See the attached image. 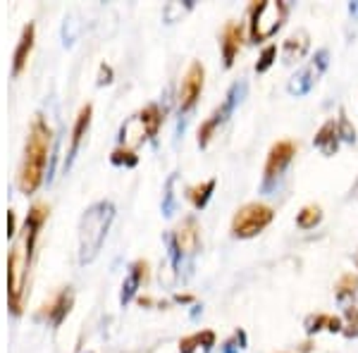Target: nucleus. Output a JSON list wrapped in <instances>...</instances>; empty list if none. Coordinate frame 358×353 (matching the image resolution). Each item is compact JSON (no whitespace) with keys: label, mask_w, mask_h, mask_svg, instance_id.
Masks as SVG:
<instances>
[{"label":"nucleus","mask_w":358,"mask_h":353,"mask_svg":"<svg viewBox=\"0 0 358 353\" xmlns=\"http://www.w3.org/2000/svg\"><path fill=\"white\" fill-rule=\"evenodd\" d=\"M45 217H48V208L43 203H36L29 210L24 229H22L20 239L15 241L13 251L8 256V298H10V308L15 312H20V301L22 294H24L29 265H31L34 241H36V234L41 229V224L45 222Z\"/></svg>","instance_id":"1"},{"label":"nucleus","mask_w":358,"mask_h":353,"mask_svg":"<svg viewBox=\"0 0 358 353\" xmlns=\"http://www.w3.org/2000/svg\"><path fill=\"white\" fill-rule=\"evenodd\" d=\"M48 153H50V127L45 124L43 117H36L31 129H29L20 175H17V187H20L22 194L29 196L41 187L45 165H48Z\"/></svg>","instance_id":"2"},{"label":"nucleus","mask_w":358,"mask_h":353,"mask_svg":"<svg viewBox=\"0 0 358 353\" xmlns=\"http://www.w3.org/2000/svg\"><path fill=\"white\" fill-rule=\"evenodd\" d=\"M113 217L115 208L110 201H98L84 212L82 224H79V260L82 263H91L98 256L113 224Z\"/></svg>","instance_id":"3"},{"label":"nucleus","mask_w":358,"mask_h":353,"mask_svg":"<svg viewBox=\"0 0 358 353\" xmlns=\"http://www.w3.org/2000/svg\"><path fill=\"white\" fill-rule=\"evenodd\" d=\"M248 36L251 41L261 43L273 38L287 20V5L282 0H263L251 5L248 10Z\"/></svg>","instance_id":"4"},{"label":"nucleus","mask_w":358,"mask_h":353,"mask_svg":"<svg viewBox=\"0 0 358 353\" xmlns=\"http://www.w3.org/2000/svg\"><path fill=\"white\" fill-rule=\"evenodd\" d=\"M275 217V210L265 203H246L244 208L236 210V215L232 217V234L236 239H253L258 236L263 229L270 227Z\"/></svg>","instance_id":"5"},{"label":"nucleus","mask_w":358,"mask_h":353,"mask_svg":"<svg viewBox=\"0 0 358 353\" xmlns=\"http://www.w3.org/2000/svg\"><path fill=\"white\" fill-rule=\"evenodd\" d=\"M160 122H163V113H160L158 106H146L138 115L129 120L124 127H122V143L124 148H134L136 143L146 141L158 134L160 129Z\"/></svg>","instance_id":"6"},{"label":"nucleus","mask_w":358,"mask_h":353,"mask_svg":"<svg viewBox=\"0 0 358 353\" xmlns=\"http://www.w3.org/2000/svg\"><path fill=\"white\" fill-rule=\"evenodd\" d=\"M241 94H244V84H234L232 89L227 91L224 101L210 113V117H208L206 122L199 127V146L201 148H206L208 143H210V138L215 136V131L220 129L224 122H227V117L232 115V110H234L236 103H239Z\"/></svg>","instance_id":"7"},{"label":"nucleus","mask_w":358,"mask_h":353,"mask_svg":"<svg viewBox=\"0 0 358 353\" xmlns=\"http://www.w3.org/2000/svg\"><path fill=\"white\" fill-rule=\"evenodd\" d=\"M327 62H330V53H327L325 48L317 50L313 60H310L308 65L301 69V72H296L289 79V84H287V91H289L292 96H306L317 84V79L322 77V72L327 69Z\"/></svg>","instance_id":"8"},{"label":"nucleus","mask_w":358,"mask_h":353,"mask_svg":"<svg viewBox=\"0 0 358 353\" xmlns=\"http://www.w3.org/2000/svg\"><path fill=\"white\" fill-rule=\"evenodd\" d=\"M294 155H296V146H294L292 141H277L273 148H270L268 153V160H265V170H263V187L270 189L273 187V182H277L282 175H285V170L292 165Z\"/></svg>","instance_id":"9"},{"label":"nucleus","mask_w":358,"mask_h":353,"mask_svg":"<svg viewBox=\"0 0 358 353\" xmlns=\"http://www.w3.org/2000/svg\"><path fill=\"white\" fill-rule=\"evenodd\" d=\"M203 82H206V69L201 62H192L184 74L182 84H179V94H177V106L179 113H189L201 98V91H203Z\"/></svg>","instance_id":"10"},{"label":"nucleus","mask_w":358,"mask_h":353,"mask_svg":"<svg viewBox=\"0 0 358 353\" xmlns=\"http://www.w3.org/2000/svg\"><path fill=\"white\" fill-rule=\"evenodd\" d=\"M199 244H201V229H199V222L196 217H184L182 222L177 224L175 231H172V251L175 256H192V253L199 251Z\"/></svg>","instance_id":"11"},{"label":"nucleus","mask_w":358,"mask_h":353,"mask_svg":"<svg viewBox=\"0 0 358 353\" xmlns=\"http://www.w3.org/2000/svg\"><path fill=\"white\" fill-rule=\"evenodd\" d=\"M339 141H342V134H339V122L334 117L327 120V122L322 124L313 136V146L320 150L322 155H327V158L337 153Z\"/></svg>","instance_id":"12"},{"label":"nucleus","mask_w":358,"mask_h":353,"mask_svg":"<svg viewBox=\"0 0 358 353\" xmlns=\"http://www.w3.org/2000/svg\"><path fill=\"white\" fill-rule=\"evenodd\" d=\"M308 48H310L308 31L306 29H296V31L287 36L285 45H282V57H285V62H299L308 55Z\"/></svg>","instance_id":"13"},{"label":"nucleus","mask_w":358,"mask_h":353,"mask_svg":"<svg viewBox=\"0 0 358 353\" xmlns=\"http://www.w3.org/2000/svg\"><path fill=\"white\" fill-rule=\"evenodd\" d=\"M91 113H94V108L91 106H84L82 110H79L77 120H74V127H72V138H69V153H67V167L72 165L74 155H77L79 146H82V138L86 136V131H89V124H91Z\"/></svg>","instance_id":"14"},{"label":"nucleus","mask_w":358,"mask_h":353,"mask_svg":"<svg viewBox=\"0 0 358 353\" xmlns=\"http://www.w3.org/2000/svg\"><path fill=\"white\" fill-rule=\"evenodd\" d=\"M222 60H224V67H232L234 65V57L239 55V48H241V27L236 22H229L222 31Z\"/></svg>","instance_id":"15"},{"label":"nucleus","mask_w":358,"mask_h":353,"mask_svg":"<svg viewBox=\"0 0 358 353\" xmlns=\"http://www.w3.org/2000/svg\"><path fill=\"white\" fill-rule=\"evenodd\" d=\"M72 301H74L72 291H69V289H65V291L57 294V296L50 301V303L43 305V308H45L43 315L48 317V322H53V325H60L62 317H65L67 312H69V308H72Z\"/></svg>","instance_id":"16"},{"label":"nucleus","mask_w":358,"mask_h":353,"mask_svg":"<svg viewBox=\"0 0 358 353\" xmlns=\"http://www.w3.org/2000/svg\"><path fill=\"white\" fill-rule=\"evenodd\" d=\"M34 34H36V29L34 24H27L22 29V36H20V43H17V50H15V62H13V74H17L24 69L27 60H29V53H31L34 48Z\"/></svg>","instance_id":"17"},{"label":"nucleus","mask_w":358,"mask_h":353,"mask_svg":"<svg viewBox=\"0 0 358 353\" xmlns=\"http://www.w3.org/2000/svg\"><path fill=\"white\" fill-rule=\"evenodd\" d=\"M146 270H148V265L143 263V260H138V263L131 265L129 277H127L124 284H122V296H120V301H122V303H129L131 296H134V294L138 291L141 282L146 280Z\"/></svg>","instance_id":"18"},{"label":"nucleus","mask_w":358,"mask_h":353,"mask_svg":"<svg viewBox=\"0 0 358 353\" xmlns=\"http://www.w3.org/2000/svg\"><path fill=\"white\" fill-rule=\"evenodd\" d=\"M199 346H203V351H210L213 346H215V332L203 329V332H196L192 337H184L179 341V351L182 353H194Z\"/></svg>","instance_id":"19"},{"label":"nucleus","mask_w":358,"mask_h":353,"mask_svg":"<svg viewBox=\"0 0 358 353\" xmlns=\"http://www.w3.org/2000/svg\"><path fill=\"white\" fill-rule=\"evenodd\" d=\"M215 187H217V179L213 177V179H208V182L196 184V187H192V189L187 191L189 201H192V206L196 208V210H203V208L208 206V201H210V196H213V191H215Z\"/></svg>","instance_id":"20"},{"label":"nucleus","mask_w":358,"mask_h":353,"mask_svg":"<svg viewBox=\"0 0 358 353\" xmlns=\"http://www.w3.org/2000/svg\"><path fill=\"white\" fill-rule=\"evenodd\" d=\"M320 219H322V208L310 203L301 208V212L296 215V224L301 229H313L315 224H320Z\"/></svg>","instance_id":"21"},{"label":"nucleus","mask_w":358,"mask_h":353,"mask_svg":"<svg viewBox=\"0 0 358 353\" xmlns=\"http://www.w3.org/2000/svg\"><path fill=\"white\" fill-rule=\"evenodd\" d=\"M275 60H277V45H275V43L265 45L261 57H258V62H256V72H258V74H265L270 67L275 65Z\"/></svg>","instance_id":"22"},{"label":"nucleus","mask_w":358,"mask_h":353,"mask_svg":"<svg viewBox=\"0 0 358 353\" xmlns=\"http://www.w3.org/2000/svg\"><path fill=\"white\" fill-rule=\"evenodd\" d=\"M330 320H332V315H325V312L308 315L306 317V332L315 334V332H320V329H330Z\"/></svg>","instance_id":"23"},{"label":"nucleus","mask_w":358,"mask_h":353,"mask_svg":"<svg viewBox=\"0 0 358 353\" xmlns=\"http://www.w3.org/2000/svg\"><path fill=\"white\" fill-rule=\"evenodd\" d=\"M356 289H358V277L356 275H344L337 284V298L344 301L346 296H354Z\"/></svg>","instance_id":"24"},{"label":"nucleus","mask_w":358,"mask_h":353,"mask_svg":"<svg viewBox=\"0 0 358 353\" xmlns=\"http://www.w3.org/2000/svg\"><path fill=\"white\" fill-rule=\"evenodd\" d=\"M110 160H113V165H127V167H134L138 163L134 150H129V148H124V146L115 148L113 155H110Z\"/></svg>","instance_id":"25"},{"label":"nucleus","mask_w":358,"mask_h":353,"mask_svg":"<svg viewBox=\"0 0 358 353\" xmlns=\"http://www.w3.org/2000/svg\"><path fill=\"white\" fill-rule=\"evenodd\" d=\"M246 349V332L244 329H236V332L224 341L222 346V353H239Z\"/></svg>","instance_id":"26"},{"label":"nucleus","mask_w":358,"mask_h":353,"mask_svg":"<svg viewBox=\"0 0 358 353\" xmlns=\"http://www.w3.org/2000/svg\"><path fill=\"white\" fill-rule=\"evenodd\" d=\"M337 122H339V134H342V138H344V141L354 143V141H356V129H354V124H351L349 120H346L344 110H342V113H339Z\"/></svg>","instance_id":"27"},{"label":"nucleus","mask_w":358,"mask_h":353,"mask_svg":"<svg viewBox=\"0 0 358 353\" xmlns=\"http://www.w3.org/2000/svg\"><path fill=\"white\" fill-rule=\"evenodd\" d=\"M113 82V69L101 65V79H98V84H110Z\"/></svg>","instance_id":"28"},{"label":"nucleus","mask_w":358,"mask_h":353,"mask_svg":"<svg viewBox=\"0 0 358 353\" xmlns=\"http://www.w3.org/2000/svg\"><path fill=\"white\" fill-rule=\"evenodd\" d=\"M349 10H351V15H358V3H351Z\"/></svg>","instance_id":"29"}]
</instances>
